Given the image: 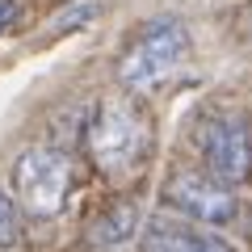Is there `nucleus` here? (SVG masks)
Here are the masks:
<instances>
[{"mask_svg":"<svg viewBox=\"0 0 252 252\" xmlns=\"http://www.w3.org/2000/svg\"><path fill=\"white\" fill-rule=\"evenodd\" d=\"M67 189H72V164L59 147H30L13 164V193L26 215L51 219L67 206Z\"/></svg>","mask_w":252,"mask_h":252,"instance_id":"3","label":"nucleus"},{"mask_svg":"<svg viewBox=\"0 0 252 252\" xmlns=\"http://www.w3.org/2000/svg\"><path fill=\"white\" fill-rule=\"evenodd\" d=\"M202 160L219 185L235 189L252 172V135L240 118H215L202 130Z\"/></svg>","mask_w":252,"mask_h":252,"instance_id":"5","label":"nucleus"},{"mask_svg":"<svg viewBox=\"0 0 252 252\" xmlns=\"http://www.w3.org/2000/svg\"><path fill=\"white\" fill-rule=\"evenodd\" d=\"M164 198L189 219V223H202V227H227L235 219V189L219 185L210 172L202 168H177L164 185Z\"/></svg>","mask_w":252,"mask_h":252,"instance_id":"4","label":"nucleus"},{"mask_svg":"<svg viewBox=\"0 0 252 252\" xmlns=\"http://www.w3.org/2000/svg\"><path fill=\"white\" fill-rule=\"evenodd\" d=\"M17 235H21V210H17V202L0 189V248L17 244Z\"/></svg>","mask_w":252,"mask_h":252,"instance_id":"8","label":"nucleus"},{"mask_svg":"<svg viewBox=\"0 0 252 252\" xmlns=\"http://www.w3.org/2000/svg\"><path fill=\"white\" fill-rule=\"evenodd\" d=\"M185 51H189V30L177 17H156L122 46L118 80L130 93H147V89H156L160 80H168L177 72Z\"/></svg>","mask_w":252,"mask_h":252,"instance_id":"1","label":"nucleus"},{"mask_svg":"<svg viewBox=\"0 0 252 252\" xmlns=\"http://www.w3.org/2000/svg\"><path fill=\"white\" fill-rule=\"evenodd\" d=\"M135 223H139V210L130 206V202H118V206L105 210V215H101V223L93 227V240L114 248V244H122V240H130V235H135Z\"/></svg>","mask_w":252,"mask_h":252,"instance_id":"7","label":"nucleus"},{"mask_svg":"<svg viewBox=\"0 0 252 252\" xmlns=\"http://www.w3.org/2000/svg\"><path fill=\"white\" fill-rule=\"evenodd\" d=\"M17 17V4H13V0H0V34H4V30H9V21Z\"/></svg>","mask_w":252,"mask_h":252,"instance_id":"9","label":"nucleus"},{"mask_svg":"<svg viewBox=\"0 0 252 252\" xmlns=\"http://www.w3.org/2000/svg\"><path fill=\"white\" fill-rule=\"evenodd\" d=\"M143 252H231L223 240L198 231L193 223H152L143 235Z\"/></svg>","mask_w":252,"mask_h":252,"instance_id":"6","label":"nucleus"},{"mask_svg":"<svg viewBox=\"0 0 252 252\" xmlns=\"http://www.w3.org/2000/svg\"><path fill=\"white\" fill-rule=\"evenodd\" d=\"M147 152V122L126 97H105L89 122V156L101 172L135 168Z\"/></svg>","mask_w":252,"mask_h":252,"instance_id":"2","label":"nucleus"}]
</instances>
